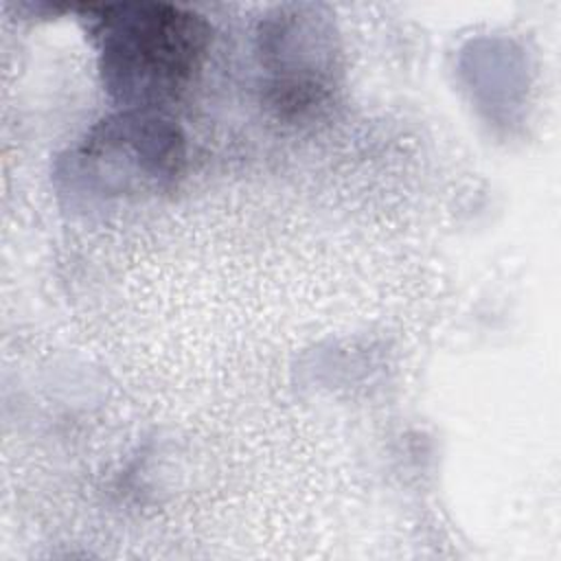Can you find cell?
<instances>
[{
  "label": "cell",
  "instance_id": "obj_1",
  "mask_svg": "<svg viewBox=\"0 0 561 561\" xmlns=\"http://www.w3.org/2000/svg\"><path fill=\"white\" fill-rule=\"evenodd\" d=\"M88 15L103 85L134 110L175 99L199 72L208 50V24L175 4H90Z\"/></svg>",
  "mask_w": 561,
  "mask_h": 561
},
{
  "label": "cell",
  "instance_id": "obj_2",
  "mask_svg": "<svg viewBox=\"0 0 561 561\" xmlns=\"http://www.w3.org/2000/svg\"><path fill=\"white\" fill-rule=\"evenodd\" d=\"M79 167L112 193L160 186L178 173L182 142L175 129L151 114L131 110L94 134L79 151Z\"/></svg>",
  "mask_w": 561,
  "mask_h": 561
}]
</instances>
